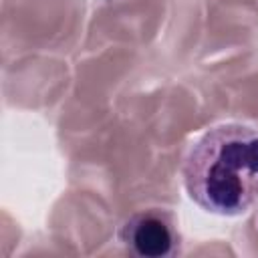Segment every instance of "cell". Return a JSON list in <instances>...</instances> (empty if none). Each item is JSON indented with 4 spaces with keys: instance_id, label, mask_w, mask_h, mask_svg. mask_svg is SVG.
<instances>
[{
    "instance_id": "2",
    "label": "cell",
    "mask_w": 258,
    "mask_h": 258,
    "mask_svg": "<svg viewBox=\"0 0 258 258\" xmlns=\"http://www.w3.org/2000/svg\"><path fill=\"white\" fill-rule=\"evenodd\" d=\"M119 240L137 256L161 258L179 250V232L173 216L157 208L129 216L119 230Z\"/></svg>"
},
{
    "instance_id": "1",
    "label": "cell",
    "mask_w": 258,
    "mask_h": 258,
    "mask_svg": "<svg viewBox=\"0 0 258 258\" xmlns=\"http://www.w3.org/2000/svg\"><path fill=\"white\" fill-rule=\"evenodd\" d=\"M183 185L210 214L248 212L258 204V131L242 123L208 129L185 155Z\"/></svg>"
}]
</instances>
